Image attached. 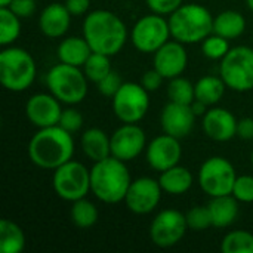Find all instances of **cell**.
Masks as SVG:
<instances>
[{
    "label": "cell",
    "instance_id": "6da1fadb",
    "mask_svg": "<svg viewBox=\"0 0 253 253\" xmlns=\"http://www.w3.org/2000/svg\"><path fill=\"white\" fill-rule=\"evenodd\" d=\"M127 36L126 24L111 10L96 9L84 16L83 37L93 52L114 56L126 44Z\"/></svg>",
    "mask_w": 253,
    "mask_h": 253
},
{
    "label": "cell",
    "instance_id": "7a4b0ae2",
    "mask_svg": "<svg viewBox=\"0 0 253 253\" xmlns=\"http://www.w3.org/2000/svg\"><path fill=\"white\" fill-rule=\"evenodd\" d=\"M28 159L40 169L55 170L73 159L74 139L73 133L59 125L39 129L28 142Z\"/></svg>",
    "mask_w": 253,
    "mask_h": 253
},
{
    "label": "cell",
    "instance_id": "3957f363",
    "mask_svg": "<svg viewBox=\"0 0 253 253\" xmlns=\"http://www.w3.org/2000/svg\"><path fill=\"white\" fill-rule=\"evenodd\" d=\"M130 184L132 178L126 162L113 156L93 163L90 168V191L102 203L117 205L125 202Z\"/></svg>",
    "mask_w": 253,
    "mask_h": 253
},
{
    "label": "cell",
    "instance_id": "277c9868",
    "mask_svg": "<svg viewBox=\"0 0 253 253\" xmlns=\"http://www.w3.org/2000/svg\"><path fill=\"white\" fill-rule=\"evenodd\" d=\"M213 18L208 7L197 3H184L168 16L172 39L184 44L202 43L213 33Z\"/></svg>",
    "mask_w": 253,
    "mask_h": 253
},
{
    "label": "cell",
    "instance_id": "5b68a950",
    "mask_svg": "<svg viewBox=\"0 0 253 253\" xmlns=\"http://www.w3.org/2000/svg\"><path fill=\"white\" fill-rule=\"evenodd\" d=\"M36 73V61L25 49L10 44L0 52V82L4 89L16 93L27 90Z\"/></svg>",
    "mask_w": 253,
    "mask_h": 253
},
{
    "label": "cell",
    "instance_id": "8992f818",
    "mask_svg": "<svg viewBox=\"0 0 253 253\" xmlns=\"http://www.w3.org/2000/svg\"><path fill=\"white\" fill-rule=\"evenodd\" d=\"M87 82L82 67L64 62L53 65L46 76L49 92L67 105H77L84 101L87 95Z\"/></svg>",
    "mask_w": 253,
    "mask_h": 253
},
{
    "label": "cell",
    "instance_id": "52a82bcc",
    "mask_svg": "<svg viewBox=\"0 0 253 253\" xmlns=\"http://www.w3.org/2000/svg\"><path fill=\"white\" fill-rule=\"evenodd\" d=\"M52 188L64 202L84 199L90 191V169L76 160H68L53 170Z\"/></svg>",
    "mask_w": 253,
    "mask_h": 253
},
{
    "label": "cell",
    "instance_id": "ba28073f",
    "mask_svg": "<svg viewBox=\"0 0 253 253\" xmlns=\"http://www.w3.org/2000/svg\"><path fill=\"white\" fill-rule=\"evenodd\" d=\"M219 76L227 87L234 92H249L253 89V49L236 46L221 59Z\"/></svg>",
    "mask_w": 253,
    "mask_h": 253
},
{
    "label": "cell",
    "instance_id": "9c48e42d",
    "mask_svg": "<svg viewBox=\"0 0 253 253\" xmlns=\"http://www.w3.org/2000/svg\"><path fill=\"white\" fill-rule=\"evenodd\" d=\"M197 179L205 194L209 197H219L233 193L237 173L230 160L221 156H213L202 163Z\"/></svg>",
    "mask_w": 253,
    "mask_h": 253
},
{
    "label": "cell",
    "instance_id": "30bf717a",
    "mask_svg": "<svg viewBox=\"0 0 253 253\" xmlns=\"http://www.w3.org/2000/svg\"><path fill=\"white\" fill-rule=\"evenodd\" d=\"M113 99V113L122 123L141 122L150 108V92L141 83L125 82Z\"/></svg>",
    "mask_w": 253,
    "mask_h": 253
},
{
    "label": "cell",
    "instance_id": "8fae6325",
    "mask_svg": "<svg viewBox=\"0 0 253 253\" xmlns=\"http://www.w3.org/2000/svg\"><path fill=\"white\" fill-rule=\"evenodd\" d=\"M172 37L169 21L163 15L150 13L139 18L130 31V40L136 50L154 53Z\"/></svg>",
    "mask_w": 253,
    "mask_h": 253
},
{
    "label": "cell",
    "instance_id": "7c38bea8",
    "mask_svg": "<svg viewBox=\"0 0 253 253\" xmlns=\"http://www.w3.org/2000/svg\"><path fill=\"white\" fill-rule=\"evenodd\" d=\"M188 231L185 213L176 209H165L159 212L150 224V239L162 249L176 246Z\"/></svg>",
    "mask_w": 253,
    "mask_h": 253
},
{
    "label": "cell",
    "instance_id": "4fadbf2b",
    "mask_svg": "<svg viewBox=\"0 0 253 253\" xmlns=\"http://www.w3.org/2000/svg\"><path fill=\"white\" fill-rule=\"evenodd\" d=\"M162 193L159 179L141 176L132 181L125 197V205L135 215H148L159 206Z\"/></svg>",
    "mask_w": 253,
    "mask_h": 253
},
{
    "label": "cell",
    "instance_id": "5bb4252c",
    "mask_svg": "<svg viewBox=\"0 0 253 253\" xmlns=\"http://www.w3.org/2000/svg\"><path fill=\"white\" fill-rule=\"evenodd\" d=\"M111 138V156L122 162H132L147 148L145 132L138 123H123L117 127Z\"/></svg>",
    "mask_w": 253,
    "mask_h": 253
},
{
    "label": "cell",
    "instance_id": "9a60e30c",
    "mask_svg": "<svg viewBox=\"0 0 253 253\" xmlns=\"http://www.w3.org/2000/svg\"><path fill=\"white\" fill-rule=\"evenodd\" d=\"M182 157V147L178 138L163 132L156 136L145 148V159L151 169L157 172L168 170L176 165Z\"/></svg>",
    "mask_w": 253,
    "mask_h": 253
},
{
    "label": "cell",
    "instance_id": "2e32d148",
    "mask_svg": "<svg viewBox=\"0 0 253 253\" xmlns=\"http://www.w3.org/2000/svg\"><path fill=\"white\" fill-rule=\"evenodd\" d=\"M61 104L62 102L56 99L50 92L31 95L25 104L27 119L33 126L39 129L56 126L62 114Z\"/></svg>",
    "mask_w": 253,
    "mask_h": 253
},
{
    "label": "cell",
    "instance_id": "e0dca14e",
    "mask_svg": "<svg viewBox=\"0 0 253 253\" xmlns=\"http://www.w3.org/2000/svg\"><path fill=\"white\" fill-rule=\"evenodd\" d=\"M188 65V53L185 44L178 40H169L159 50L154 52L153 67L166 79L181 76Z\"/></svg>",
    "mask_w": 253,
    "mask_h": 253
},
{
    "label": "cell",
    "instance_id": "ac0fdd59",
    "mask_svg": "<svg viewBox=\"0 0 253 253\" xmlns=\"http://www.w3.org/2000/svg\"><path fill=\"white\" fill-rule=\"evenodd\" d=\"M196 119L197 116L193 113L191 105L169 101V104H166L162 110L160 125L165 133L182 139L193 132Z\"/></svg>",
    "mask_w": 253,
    "mask_h": 253
},
{
    "label": "cell",
    "instance_id": "d6986e66",
    "mask_svg": "<svg viewBox=\"0 0 253 253\" xmlns=\"http://www.w3.org/2000/svg\"><path fill=\"white\" fill-rule=\"evenodd\" d=\"M237 123L236 116L227 108L211 107L203 116V130L208 138L216 142H227L237 136Z\"/></svg>",
    "mask_w": 253,
    "mask_h": 253
},
{
    "label": "cell",
    "instance_id": "ffe728a7",
    "mask_svg": "<svg viewBox=\"0 0 253 253\" xmlns=\"http://www.w3.org/2000/svg\"><path fill=\"white\" fill-rule=\"evenodd\" d=\"M71 13L64 3H50L47 4L39 16L40 31L49 39L62 37L71 25Z\"/></svg>",
    "mask_w": 253,
    "mask_h": 253
},
{
    "label": "cell",
    "instance_id": "44dd1931",
    "mask_svg": "<svg viewBox=\"0 0 253 253\" xmlns=\"http://www.w3.org/2000/svg\"><path fill=\"white\" fill-rule=\"evenodd\" d=\"M83 154L93 163L111 156V138L99 127L86 129L80 138Z\"/></svg>",
    "mask_w": 253,
    "mask_h": 253
},
{
    "label": "cell",
    "instance_id": "7402d4cb",
    "mask_svg": "<svg viewBox=\"0 0 253 253\" xmlns=\"http://www.w3.org/2000/svg\"><path fill=\"white\" fill-rule=\"evenodd\" d=\"M239 200L233 196H219L211 197L208 203V209L212 218V227L215 228H227L233 225L239 216Z\"/></svg>",
    "mask_w": 253,
    "mask_h": 253
},
{
    "label": "cell",
    "instance_id": "603a6c76",
    "mask_svg": "<svg viewBox=\"0 0 253 253\" xmlns=\"http://www.w3.org/2000/svg\"><path fill=\"white\" fill-rule=\"evenodd\" d=\"M92 52L93 50L90 49L84 37L71 36V37H65L64 40H61L56 49V56L59 62L74 65V67H83Z\"/></svg>",
    "mask_w": 253,
    "mask_h": 253
},
{
    "label": "cell",
    "instance_id": "cb8c5ba5",
    "mask_svg": "<svg viewBox=\"0 0 253 253\" xmlns=\"http://www.w3.org/2000/svg\"><path fill=\"white\" fill-rule=\"evenodd\" d=\"M159 182L163 193L170 196H182L193 187L194 178L187 168L176 165L168 170L160 172Z\"/></svg>",
    "mask_w": 253,
    "mask_h": 253
},
{
    "label": "cell",
    "instance_id": "d4e9b609",
    "mask_svg": "<svg viewBox=\"0 0 253 253\" xmlns=\"http://www.w3.org/2000/svg\"><path fill=\"white\" fill-rule=\"evenodd\" d=\"M246 30V18L237 10H222L213 18V33L228 40L240 37Z\"/></svg>",
    "mask_w": 253,
    "mask_h": 253
},
{
    "label": "cell",
    "instance_id": "484cf974",
    "mask_svg": "<svg viewBox=\"0 0 253 253\" xmlns=\"http://www.w3.org/2000/svg\"><path fill=\"white\" fill-rule=\"evenodd\" d=\"M227 84L221 79V76H205L199 79L194 84L196 99L202 101L208 107L216 105L225 93Z\"/></svg>",
    "mask_w": 253,
    "mask_h": 253
},
{
    "label": "cell",
    "instance_id": "4316f807",
    "mask_svg": "<svg viewBox=\"0 0 253 253\" xmlns=\"http://www.w3.org/2000/svg\"><path fill=\"white\" fill-rule=\"evenodd\" d=\"M25 248V234L22 228L10 219L0 221V252L21 253Z\"/></svg>",
    "mask_w": 253,
    "mask_h": 253
},
{
    "label": "cell",
    "instance_id": "83f0119b",
    "mask_svg": "<svg viewBox=\"0 0 253 253\" xmlns=\"http://www.w3.org/2000/svg\"><path fill=\"white\" fill-rule=\"evenodd\" d=\"M70 218L73 221V224L77 228L82 230H87L90 227H93L98 221V209L96 206L84 199L76 200L71 203V211H70Z\"/></svg>",
    "mask_w": 253,
    "mask_h": 253
},
{
    "label": "cell",
    "instance_id": "f1b7e54d",
    "mask_svg": "<svg viewBox=\"0 0 253 253\" xmlns=\"http://www.w3.org/2000/svg\"><path fill=\"white\" fill-rule=\"evenodd\" d=\"M21 34V18L9 7H0V44L3 47L16 42Z\"/></svg>",
    "mask_w": 253,
    "mask_h": 253
},
{
    "label": "cell",
    "instance_id": "f546056e",
    "mask_svg": "<svg viewBox=\"0 0 253 253\" xmlns=\"http://www.w3.org/2000/svg\"><path fill=\"white\" fill-rule=\"evenodd\" d=\"M110 58L111 56L99 53V52H92L90 53V56L87 58V61L82 67L89 82L99 83L108 73L113 71Z\"/></svg>",
    "mask_w": 253,
    "mask_h": 253
},
{
    "label": "cell",
    "instance_id": "4dcf8cb0",
    "mask_svg": "<svg viewBox=\"0 0 253 253\" xmlns=\"http://www.w3.org/2000/svg\"><path fill=\"white\" fill-rule=\"evenodd\" d=\"M222 253H253V234L245 230L228 233L221 242Z\"/></svg>",
    "mask_w": 253,
    "mask_h": 253
},
{
    "label": "cell",
    "instance_id": "1f68e13d",
    "mask_svg": "<svg viewBox=\"0 0 253 253\" xmlns=\"http://www.w3.org/2000/svg\"><path fill=\"white\" fill-rule=\"evenodd\" d=\"M168 96H169V101L172 102L191 105V102L196 99L194 84L181 76L173 77L169 80V84H168Z\"/></svg>",
    "mask_w": 253,
    "mask_h": 253
},
{
    "label": "cell",
    "instance_id": "d6a6232c",
    "mask_svg": "<svg viewBox=\"0 0 253 253\" xmlns=\"http://www.w3.org/2000/svg\"><path fill=\"white\" fill-rule=\"evenodd\" d=\"M230 40L219 34H209L202 42V52L206 58L213 61H221L230 52Z\"/></svg>",
    "mask_w": 253,
    "mask_h": 253
},
{
    "label": "cell",
    "instance_id": "836d02e7",
    "mask_svg": "<svg viewBox=\"0 0 253 253\" xmlns=\"http://www.w3.org/2000/svg\"><path fill=\"white\" fill-rule=\"evenodd\" d=\"M188 230L191 231H205L212 227V218L208 206H194L185 213Z\"/></svg>",
    "mask_w": 253,
    "mask_h": 253
},
{
    "label": "cell",
    "instance_id": "e575fe53",
    "mask_svg": "<svg viewBox=\"0 0 253 253\" xmlns=\"http://www.w3.org/2000/svg\"><path fill=\"white\" fill-rule=\"evenodd\" d=\"M231 194H233L240 203H253L252 175H240V176H237Z\"/></svg>",
    "mask_w": 253,
    "mask_h": 253
},
{
    "label": "cell",
    "instance_id": "d590c367",
    "mask_svg": "<svg viewBox=\"0 0 253 253\" xmlns=\"http://www.w3.org/2000/svg\"><path fill=\"white\" fill-rule=\"evenodd\" d=\"M62 129H65L70 133H76L83 127V116L79 110L76 108H65L62 110L59 123Z\"/></svg>",
    "mask_w": 253,
    "mask_h": 253
},
{
    "label": "cell",
    "instance_id": "8d00e7d4",
    "mask_svg": "<svg viewBox=\"0 0 253 253\" xmlns=\"http://www.w3.org/2000/svg\"><path fill=\"white\" fill-rule=\"evenodd\" d=\"M125 82L122 80V77L116 73V71H111V73H108L99 83H96L98 84V90H99V93L101 95H104V96H108V98H113L116 93H117V90L120 89V86L123 84Z\"/></svg>",
    "mask_w": 253,
    "mask_h": 253
},
{
    "label": "cell",
    "instance_id": "74e56055",
    "mask_svg": "<svg viewBox=\"0 0 253 253\" xmlns=\"http://www.w3.org/2000/svg\"><path fill=\"white\" fill-rule=\"evenodd\" d=\"M145 1L153 13L163 15V16H169L181 4H184V0H145Z\"/></svg>",
    "mask_w": 253,
    "mask_h": 253
},
{
    "label": "cell",
    "instance_id": "f35d334b",
    "mask_svg": "<svg viewBox=\"0 0 253 253\" xmlns=\"http://www.w3.org/2000/svg\"><path fill=\"white\" fill-rule=\"evenodd\" d=\"M165 80H166V79L153 67L151 70H148V71H145V73L142 74L139 83H141L148 92H156V90H159V89L162 87V84H163Z\"/></svg>",
    "mask_w": 253,
    "mask_h": 253
},
{
    "label": "cell",
    "instance_id": "ab89813d",
    "mask_svg": "<svg viewBox=\"0 0 253 253\" xmlns=\"http://www.w3.org/2000/svg\"><path fill=\"white\" fill-rule=\"evenodd\" d=\"M4 7H9L21 19L30 18L36 12V0H12L9 6H4Z\"/></svg>",
    "mask_w": 253,
    "mask_h": 253
},
{
    "label": "cell",
    "instance_id": "60d3db41",
    "mask_svg": "<svg viewBox=\"0 0 253 253\" xmlns=\"http://www.w3.org/2000/svg\"><path fill=\"white\" fill-rule=\"evenodd\" d=\"M65 7L73 16H83L87 15L90 7V0H65Z\"/></svg>",
    "mask_w": 253,
    "mask_h": 253
},
{
    "label": "cell",
    "instance_id": "b9f144b4",
    "mask_svg": "<svg viewBox=\"0 0 253 253\" xmlns=\"http://www.w3.org/2000/svg\"><path fill=\"white\" fill-rule=\"evenodd\" d=\"M237 136L243 141H252L253 139V119L245 117L240 119L237 123Z\"/></svg>",
    "mask_w": 253,
    "mask_h": 253
},
{
    "label": "cell",
    "instance_id": "7bdbcfd3",
    "mask_svg": "<svg viewBox=\"0 0 253 253\" xmlns=\"http://www.w3.org/2000/svg\"><path fill=\"white\" fill-rule=\"evenodd\" d=\"M209 108H211V107H208V105H206V104H203L202 101L194 99V101L191 102V110H193V113H194L197 117H203Z\"/></svg>",
    "mask_w": 253,
    "mask_h": 253
},
{
    "label": "cell",
    "instance_id": "ee69618b",
    "mask_svg": "<svg viewBox=\"0 0 253 253\" xmlns=\"http://www.w3.org/2000/svg\"><path fill=\"white\" fill-rule=\"evenodd\" d=\"M12 0H0V7H4V6H9Z\"/></svg>",
    "mask_w": 253,
    "mask_h": 253
},
{
    "label": "cell",
    "instance_id": "f6af8a7d",
    "mask_svg": "<svg viewBox=\"0 0 253 253\" xmlns=\"http://www.w3.org/2000/svg\"><path fill=\"white\" fill-rule=\"evenodd\" d=\"M246 4H248V7L253 12V0H246Z\"/></svg>",
    "mask_w": 253,
    "mask_h": 253
},
{
    "label": "cell",
    "instance_id": "bcb514c9",
    "mask_svg": "<svg viewBox=\"0 0 253 253\" xmlns=\"http://www.w3.org/2000/svg\"><path fill=\"white\" fill-rule=\"evenodd\" d=\"M251 162H252V166H253V150H252V154H251Z\"/></svg>",
    "mask_w": 253,
    "mask_h": 253
}]
</instances>
